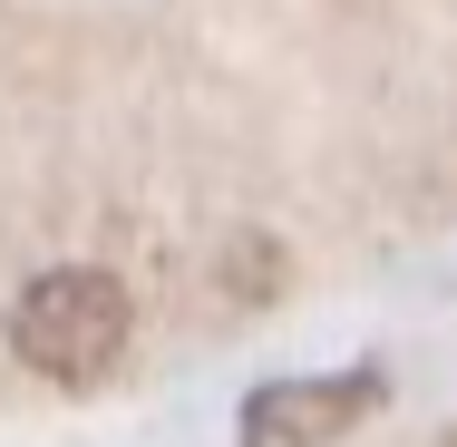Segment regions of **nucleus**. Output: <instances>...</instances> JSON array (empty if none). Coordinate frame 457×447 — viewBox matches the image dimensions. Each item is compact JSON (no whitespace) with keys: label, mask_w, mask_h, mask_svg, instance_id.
<instances>
[{"label":"nucleus","mask_w":457,"mask_h":447,"mask_svg":"<svg viewBox=\"0 0 457 447\" xmlns=\"http://www.w3.org/2000/svg\"><path fill=\"white\" fill-rule=\"evenodd\" d=\"M10 351L29 360L39 379H59V389L97 379L107 360L127 351V292H117V272H97V263L39 272L20 292V311H10Z\"/></svg>","instance_id":"nucleus-1"},{"label":"nucleus","mask_w":457,"mask_h":447,"mask_svg":"<svg viewBox=\"0 0 457 447\" xmlns=\"http://www.w3.org/2000/svg\"><path fill=\"white\" fill-rule=\"evenodd\" d=\"M379 399V369H331V379H273L244 409V447H331Z\"/></svg>","instance_id":"nucleus-2"}]
</instances>
